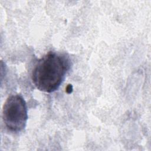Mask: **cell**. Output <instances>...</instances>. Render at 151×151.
I'll return each mask as SVG.
<instances>
[{"instance_id":"1","label":"cell","mask_w":151,"mask_h":151,"mask_svg":"<svg viewBox=\"0 0 151 151\" xmlns=\"http://www.w3.org/2000/svg\"><path fill=\"white\" fill-rule=\"evenodd\" d=\"M70 67L68 58L55 52H49L38 60L31 74L36 88L43 92L57 90Z\"/></svg>"},{"instance_id":"2","label":"cell","mask_w":151,"mask_h":151,"mask_svg":"<svg viewBox=\"0 0 151 151\" xmlns=\"http://www.w3.org/2000/svg\"><path fill=\"white\" fill-rule=\"evenodd\" d=\"M2 119L10 132L17 133L25 128L28 119L27 106L21 95H11L7 98L2 107Z\"/></svg>"}]
</instances>
